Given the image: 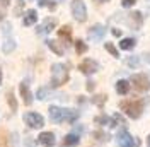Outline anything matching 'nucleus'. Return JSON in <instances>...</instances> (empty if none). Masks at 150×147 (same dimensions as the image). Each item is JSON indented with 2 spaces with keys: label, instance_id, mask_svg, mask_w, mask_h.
Wrapping results in <instances>:
<instances>
[{
  "label": "nucleus",
  "instance_id": "obj_10",
  "mask_svg": "<svg viewBox=\"0 0 150 147\" xmlns=\"http://www.w3.org/2000/svg\"><path fill=\"white\" fill-rule=\"evenodd\" d=\"M38 142L41 144L43 147H53L56 142V137L53 132H41L38 135Z\"/></svg>",
  "mask_w": 150,
  "mask_h": 147
},
{
  "label": "nucleus",
  "instance_id": "obj_11",
  "mask_svg": "<svg viewBox=\"0 0 150 147\" xmlns=\"http://www.w3.org/2000/svg\"><path fill=\"white\" fill-rule=\"evenodd\" d=\"M89 38L92 39V41H101L104 38V34H106V28H104L103 24H94L92 28L89 29Z\"/></svg>",
  "mask_w": 150,
  "mask_h": 147
},
{
  "label": "nucleus",
  "instance_id": "obj_1",
  "mask_svg": "<svg viewBox=\"0 0 150 147\" xmlns=\"http://www.w3.org/2000/svg\"><path fill=\"white\" fill-rule=\"evenodd\" d=\"M120 108L125 111V115L131 120H138L143 115V108H145V101L142 99H131V101H121Z\"/></svg>",
  "mask_w": 150,
  "mask_h": 147
},
{
  "label": "nucleus",
  "instance_id": "obj_14",
  "mask_svg": "<svg viewBox=\"0 0 150 147\" xmlns=\"http://www.w3.org/2000/svg\"><path fill=\"white\" fill-rule=\"evenodd\" d=\"M58 38L62 39V41H65L63 45H70L72 43V28L70 26H62V28L58 29Z\"/></svg>",
  "mask_w": 150,
  "mask_h": 147
},
{
  "label": "nucleus",
  "instance_id": "obj_5",
  "mask_svg": "<svg viewBox=\"0 0 150 147\" xmlns=\"http://www.w3.org/2000/svg\"><path fill=\"white\" fill-rule=\"evenodd\" d=\"M24 121H26V125H28L29 128H43L45 127V118H43V115H39L36 111H29L24 115Z\"/></svg>",
  "mask_w": 150,
  "mask_h": 147
},
{
  "label": "nucleus",
  "instance_id": "obj_28",
  "mask_svg": "<svg viewBox=\"0 0 150 147\" xmlns=\"http://www.w3.org/2000/svg\"><path fill=\"white\" fill-rule=\"evenodd\" d=\"M104 48H106V51H108V53H111V56L120 58V51H118V48L112 45V43H104Z\"/></svg>",
  "mask_w": 150,
  "mask_h": 147
},
{
  "label": "nucleus",
  "instance_id": "obj_16",
  "mask_svg": "<svg viewBox=\"0 0 150 147\" xmlns=\"http://www.w3.org/2000/svg\"><path fill=\"white\" fill-rule=\"evenodd\" d=\"M38 22V10L29 9L26 14H24V19H22V24L24 26H33Z\"/></svg>",
  "mask_w": 150,
  "mask_h": 147
},
{
  "label": "nucleus",
  "instance_id": "obj_3",
  "mask_svg": "<svg viewBox=\"0 0 150 147\" xmlns=\"http://www.w3.org/2000/svg\"><path fill=\"white\" fill-rule=\"evenodd\" d=\"M130 84L138 92H147L150 89V74H133L130 77Z\"/></svg>",
  "mask_w": 150,
  "mask_h": 147
},
{
  "label": "nucleus",
  "instance_id": "obj_7",
  "mask_svg": "<svg viewBox=\"0 0 150 147\" xmlns=\"http://www.w3.org/2000/svg\"><path fill=\"white\" fill-rule=\"evenodd\" d=\"M19 94H21V98H22V101L26 106H31L33 104V92L29 89V84L28 82H21L19 84Z\"/></svg>",
  "mask_w": 150,
  "mask_h": 147
},
{
  "label": "nucleus",
  "instance_id": "obj_35",
  "mask_svg": "<svg viewBox=\"0 0 150 147\" xmlns=\"http://www.w3.org/2000/svg\"><path fill=\"white\" fill-rule=\"evenodd\" d=\"M111 33H112V34H114V36H121V31H120V29H116V28L112 29Z\"/></svg>",
  "mask_w": 150,
  "mask_h": 147
},
{
  "label": "nucleus",
  "instance_id": "obj_40",
  "mask_svg": "<svg viewBox=\"0 0 150 147\" xmlns=\"http://www.w3.org/2000/svg\"><path fill=\"white\" fill-rule=\"evenodd\" d=\"M51 2H65V0H51Z\"/></svg>",
  "mask_w": 150,
  "mask_h": 147
},
{
  "label": "nucleus",
  "instance_id": "obj_24",
  "mask_svg": "<svg viewBox=\"0 0 150 147\" xmlns=\"http://www.w3.org/2000/svg\"><path fill=\"white\" fill-rule=\"evenodd\" d=\"M92 137L96 138V140H99V142H108V140L111 138V135H109L108 132H104V130H96L92 133Z\"/></svg>",
  "mask_w": 150,
  "mask_h": 147
},
{
  "label": "nucleus",
  "instance_id": "obj_6",
  "mask_svg": "<svg viewBox=\"0 0 150 147\" xmlns=\"http://www.w3.org/2000/svg\"><path fill=\"white\" fill-rule=\"evenodd\" d=\"M99 67H101V65L97 64L94 58H84V60L79 64V70L84 74V75H92V74H96L99 70Z\"/></svg>",
  "mask_w": 150,
  "mask_h": 147
},
{
  "label": "nucleus",
  "instance_id": "obj_25",
  "mask_svg": "<svg viewBox=\"0 0 150 147\" xmlns=\"http://www.w3.org/2000/svg\"><path fill=\"white\" fill-rule=\"evenodd\" d=\"M87 50H89L87 43H84L82 39L75 41V51H77V55H84V53H87Z\"/></svg>",
  "mask_w": 150,
  "mask_h": 147
},
{
  "label": "nucleus",
  "instance_id": "obj_31",
  "mask_svg": "<svg viewBox=\"0 0 150 147\" xmlns=\"http://www.w3.org/2000/svg\"><path fill=\"white\" fill-rule=\"evenodd\" d=\"M137 2H138V0H121V5L125 9H130V7H133Z\"/></svg>",
  "mask_w": 150,
  "mask_h": 147
},
{
  "label": "nucleus",
  "instance_id": "obj_32",
  "mask_svg": "<svg viewBox=\"0 0 150 147\" xmlns=\"http://www.w3.org/2000/svg\"><path fill=\"white\" fill-rule=\"evenodd\" d=\"M85 89L89 92H92L94 89H96V82H94V81H87V82H85Z\"/></svg>",
  "mask_w": 150,
  "mask_h": 147
},
{
  "label": "nucleus",
  "instance_id": "obj_34",
  "mask_svg": "<svg viewBox=\"0 0 150 147\" xmlns=\"http://www.w3.org/2000/svg\"><path fill=\"white\" fill-rule=\"evenodd\" d=\"M131 147H142V140L133 137V144H131Z\"/></svg>",
  "mask_w": 150,
  "mask_h": 147
},
{
  "label": "nucleus",
  "instance_id": "obj_23",
  "mask_svg": "<svg viewBox=\"0 0 150 147\" xmlns=\"http://www.w3.org/2000/svg\"><path fill=\"white\" fill-rule=\"evenodd\" d=\"M94 123L99 125V127H111V116L108 115H99L94 118Z\"/></svg>",
  "mask_w": 150,
  "mask_h": 147
},
{
  "label": "nucleus",
  "instance_id": "obj_15",
  "mask_svg": "<svg viewBox=\"0 0 150 147\" xmlns=\"http://www.w3.org/2000/svg\"><path fill=\"white\" fill-rule=\"evenodd\" d=\"M79 144H80V135H77L74 132L67 133L63 138V147H77Z\"/></svg>",
  "mask_w": 150,
  "mask_h": 147
},
{
  "label": "nucleus",
  "instance_id": "obj_36",
  "mask_svg": "<svg viewBox=\"0 0 150 147\" xmlns=\"http://www.w3.org/2000/svg\"><path fill=\"white\" fill-rule=\"evenodd\" d=\"M96 2H99V4H106V2H109V0H96Z\"/></svg>",
  "mask_w": 150,
  "mask_h": 147
},
{
  "label": "nucleus",
  "instance_id": "obj_17",
  "mask_svg": "<svg viewBox=\"0 0 150 147\" xmlns=\"http://www.w3.org/2000/svg\"><path fill=\"white\" fill-rule=\"evenodd\" d=\"M130 89H131L130 81H125V79H121V81H118V82H116V92H118L120 96H126V94L130 92Z\"/></svg>",
  "mask_w": 150,
  "mask_h": 147
},
{
  "label": "nucleus",
  "instance_id": "obj_22",
  "mask_svg": "<svg viewBox=\"0 0 150 147\" xmlns=\"http://www.w3.org/2000/svg\"><path fill=\"white\" fill-rule=\"evenodd\" d=\"M16 39H14V38H5V43H4V46H2V51H4V53H5V55H9V53H12V51H14V50H16Z\"/></svg>",
  "mask_w": 150,
  "mask_h": 147
},
{
  "label": "nucleus",
  "instance_id": "obj_37",
  "mask_svg": "<svg viewBox=\"0 0 150 147\" xmlns=\"http://www.w3.org/2000/svg\"><path fill=\"white\" fill-rule=\"evenodd\" d=\"M2 81H4V74H2V70H0V84H2Z\"/></svg>",
  "mask_w": 150,
  "mask_h": 147
},
{
  "label": "nucleus",
  "instance_id": "obj_39",
  "mask_svg": "<svg viewBox=\"0 0 150 147\" xmlns=\"http://www.w3.org/2000/svg\"><path fill=\"white\" fill-rule=\"evenodd\" d=\"M147 62H149V64H150V53H149V55H147Z\"/></svg>",
  "mask_w": 150,
  "mask_h": 147
},
{
  "label": "nucleus",
  "instance_id": "obj_12",
  "mask_svg": "<svg viewBox=\"0 0 150 147\" xmlns=\"http://www.w3.org/2000/svg\"><path fill=\"white\" fill-rule=\"evenodd\" d=\"M116 140H118L120 147H131V144H133V137L128 133V130L126 128H121L120 132H118Z\"/></svg>",
  "mask_w": 150,
  "mask_h": 147
},
{
  "label": "nucleus",
  "instance_id": "obj_38",
  "mask_svg": "<svg viewBox=\"0 0 150 147\" xmlns=\"http://www.w3.org/2000/svg\"><path fill=\"white\" fill-rule=\"evenodd\" d=\"M147 144H149V147H150V135L147 137Z\"/></svg>",
  "mask_w": 150,
  "mask_h": 147
},
{
  "label": "nucleus",
  "instance_id": "obj_20",
  "mask_svg": "<svg viewBox=\"0 0 150 147\" xmlns=\"http://www.w3.org/2000/svg\"><path fill=\"white\" fill-rule=\"evenodd\" d=\"M135 46H137V39L135 38H123L120 41V48L123 51H131Z\"/></svg>",
  "mask_w": 150,
  "mask_h": 147
},
{
  "label": "nucleus",
  "instance_id": "obj_19",
  "mask_svg": "<svg viewBox=\"0 0 150 147\" xmlns=\"http://www.w3.org/2000/svg\"><path fill=\"white\" fill-rule=\"evenodd\" d=\"M46 45H48V48H50V50H51L55 55H58V56H62L63 53H65V48L60 45L58 41H55V39H48Z\"/></svg>",
  "mask_w": 150,
  "mask_h": 147
},
{
  "label": "nucleus",
  "instance_id": "obj_13",
  "mask_svg": "<svg viewBox=\"0 0 150 147\" xmlns=\"http://www.w3.org/2000/svg\"><path fill=\"white\" fill-rule=\"evenodd\" d=\"M55 28H56V19L48 17V19H45L43 24L38 28V34H48V33H51Z\"/></svg>",
  "mask_w": 150,
  "mask_h": 147
},
{
  "label": "nucleus",
  "instance_id": "obj_29",
  "mask_svg": "<svg viewBox=\"0 0 150 147\" xmlns=\"http://www.w3.org/2000/svg\"><path fill=\"white\" fill-rule=\"evenodd\" d=\"M48 92H50L48 87H39V89L36 91V98L39 99V101H45V99L48 98Z\"/></svg>",
  "mask_w": 150,
  "mask_h": 147
},
{
  "label": "nucleus",
  "instance_id": "obj_2",
  "mask_svg": "<svg viewBox=\"0 0 150 147\" xmlns=\"http://www.w3.org/2000/svg\"><path fill=\"white\" fill-rule=\"evenodd\" d=\"M68 67L63 64L51 65V87H60L68 82Z\"/></svg>",
  "mask_w": 150,
  "mask_h": 147
},
{
  "label": "nucleus",
  "instance_id": "obj_9",
  "mask_svg": "<svg viewBox=\"0 0 150 147\" xmlns=\"http://www.w3.org/2000/svg\"><path fill=\"white\" fill-rule=\"evenodd\" d=\"M50 120L53 123H63V118H65V108H60V106H50Z\"/></svg>",
  "mask_w": 150,
  "mask_h": 147
},
{
  "label": "nucleus",
  "instance_id": "obj_18",
  "mask_svg": "<svg viewBox=\"0 0 150 147\" xmlns=\"http://www.w3.org/2000/svg\"><path fill=\"white\" fill-rule=\"evenodd\" d=\"M79 116H80V111L72 110V108H65V118H63V121L72 125V123H75L79 120Z\"/></svg>",
  "mask_w": 150,
  "mask_h": 147
},
{
  "label": "nucleus",
  "instance_id": "obj_33",
  "mask_svg": "<svg viewBox=\"0 0 150 147\" xmlns=\"http://www.w3.org/2000/svg\"><path fill=\"white\" fill-rule=\"evenodd\" d=\"M9 5H10V0H0V7L2 9H7Z\"/></svg>",
  "mask_w": 150,
  "mask_h": 147
},
{
  "label": "nucleus",
  "instance_id": "obj_21",
  "mask_svg": "<svg viewBox=\"0 0 150 147\" xmlns=\"http://www.w3.org/2000/svg\"><path fill=\"white\" fill-rule=\"evenodd\" d=\"M116 127H121V128H126V121L121 116V113H114L111 116V128H116Z\"/></svg>",
  "mask_w": 150,
  "mask_h": 147
},
{
  "label": "nucleus",
  "instance_id": "obj_30",
  "mask_svg": "<svg viewBox=\"0 0 150 147\" xmlns=\"http://www.w3.org/2000/svg\"><path fill=\"white\" fill-rule=\"evenodd\" d=\"M138 64H140V58H138V56H128V58H126V65L131 67V69L138 67Z\"/></svg>",
  "mask_w": 150,
  "mask_h": 147
},
{
  "label": "nucleus",
  "instance_id": "obj_8",
  "mask_svg": "<svg viewBox=\"0 0 150 147\" xmlns=\"http://www.w3.org/2000/svg\"><path fill=\"white\" fill-rule=\"evenodd\" d=\"M126 24L130 26V29L133 31H138L142 28V24H143V16H142L140 12H131L128 19H126Z\"/></svg>",
  "mask_w": 150,
  "mask_h": 147
},
{
  "label": "nucleus",
  "instance_id": "obj_4",
  "mask_svg": "<svg viewBox=\"0 0 150 147\" xmlns=\"http://www.w3.org/2000/svg\"><path fill=\"white\" fill-rule=\"evenodd\" d=\"M70 9H72V16L77 22H85L87 21V7H85L84 0H72Z\"/></svg>",
  "mask_w": 150,
  "mask_h": 147
},
{
  "label": "nucleus",
  "instance_id": "obj_27",
  "mask_svg": "<svg viewBox=\"0 0 150 147\" xmlns=\"http://www.w3.org/2000/svg\"><path fill=\"white\" fill-rule=\"evenodd\" d=\"M106 101H108V96H106V94H97V96L92 98V103L96 104V106H99V108H103Z\"/></svg>",
  "mask_w": 150,
  "mask_h": 147
},
{
  "label": "nucleus",
  "instance_id": "obj_26",
  "mask_svg": "<svg viewBox=\"0 0 150 147\" xmlns=\"http://www.w3.org/2000/svg\"><path fill=\"white\" fill-rule=\"evenodd\" d=\"M7 103H9V106H10V111L16 113V111H17V99H16V96H14L12 91L7 94Z\"/></svg>",
  "mask_w": 150,
  "mask_h": 147
}]
</instances>
